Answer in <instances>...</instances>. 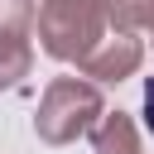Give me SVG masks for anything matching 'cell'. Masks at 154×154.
Here are the masks:
<instances>
[{
	"label": "cell",
	"mask_w": 154,
	"mask_h": 154,
	"mask_svg": "<svg viewBox=\"0 0 154 154\" xmlns=\"http://www.w3.org/2000/svg\"><path fill=\"white\" fill-rule=\"evenodd\" d=\"M106 116V96H101V82L91 77H53L38 96V111H34V135L53 149L63 144H77L87 140Z\"/></svg>",
	"instance_id": "obj_1"
},
{
	"label": "cell",
	"mask_w": 154,
	"mask_h": 154,
	"mask_svg": "<svg viewBox=\"0 0 154 154\" xmlns=\"http://www.w3.org/2000/svg\"><path fill=\"white\" fill-rule=\"evenodd\" d=\"M38 48L58 63H82L116 24H111V0H43L38 5Z\"/></svg>",
	"instance_id": "obj_2"
},
{
	"label": "cell",
	"mask_w": 154,
	"mask_h": 154,
	"mask_svg": "<svg viewBox=\"0 0 154 154\" xmlns=\"http://www.w3.org/2000/svg\"><path fill=\"white\" fill-rule=\"evenodd\" d=\"M140 63H144V43H140V34H125V29H111L82 63H77V72L82 77H91V82H125V77H135L140 72Z\"/></svg>",
	"instance_id": "obj_3"
},
{
	"label": "cell",
	"mask_w": 154,
	"mask_h": 154,
	"mask_svg": "<svg viewBox=\"0 0 154 154\" xmlns=\"http://www.w3.org/2000/svg\"><path fill=\"white\" fill-rule=\"evenodd\" d=\"M34 72V43L24 29H0V91H14Z\"/></svg>",
	"instance_id": "obj_4"
},
{
	"label": "cell",
	"mask_w": 154,
	"mask_h": 154,
	"mask_svg": "<svg viewBox=\"0 0 154 154\" xmlns=\"http://www.w3.org/2000/svg\"><path fill=\"white\" fill-rule=\"evenodd\" d=\"M91 149L96 154H140V130L125 111H106L101 125L91 130Z\"/></svg>",
	"instance_id": "obj_5"
},
{
	"label": "cell",
	"mask_w": 154,
	"mask_h": 154,
	"mask_svg": "<svg viewBox=\"0 0 154 154\" xmlns=\"http://www.w3.org/2000/svg\"><path fill=\"white\" fill-rule=\"evenodd\" d=\"M111 24L125 34H154V0H111Z\"/></svg>",
	"instance_id": "obj_6"
},
{
	"label": "cell",
	"mask_w": 154,
	"mask_h": 154,
	"mask_svg": "<svg viewBox=\"0 0 154 154\" xmlns=\"http://www.w3.org/2000/svg\"><path fill=\"white\" fill-rule=\"evenodd\" d=\"M34 19H38V10H34V0H0V29H34Z\"/></svg>",
	"instance_id": "obj_7"
},
{
	"label": "cell",
	"mask_w": 154,
	"mask_h": 154,
	"mask_svg": "<svg viewBox=\"0 0 154 154\" xmlns=\"http://www.w3.org/2000/svg\"><path fill=\"white\" fill-rule=\"evenodd\" d=\"M140 116H144V130L154 135V77L144 82V106H140Z\"/></svg>",
	"instance_id": "obj_8"
}]
</instances>
